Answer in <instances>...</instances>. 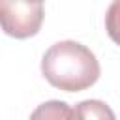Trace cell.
Wrapping results in <instances>:
<instances>
[{
  "label": "cell",
  "instance_id": "1",
  "mask_svg": "<svg viewBox=\"0 0 120 120\" xmlns=\"http://www.w3.org/2000/svg\"><path fill=\"white\" fill-rule=\"evenodd\" d=\"M99 62L82 43L64 39L51 45L41 58V75L58 90L81 92L99 79Z\"/></svg>",
  "mask_w": 120,
  "mask_h": 120
},
{
  "label": "cell",
  "instance_id": "2",
  "mask_svg": "<svg viewBox=\"0 0 120 120\" xmlns=\"http://www.w3.org/2000/svg\"><path fill=\"white\" fill-rule=\"evenodd\" d=\"M45 9L38 0H0V28L15 39H26L39 32Z\"/></svg>",
  "mask_w": 120,
  "mask_h": 120
},
{
  "label": "cell",
  "instance_id": "3",
  "mask_svg": "<svg viewBox=\"0 0 120 120\" xmlns=\"http://www.w3.org/2000/svg\"><path fill=\"white\" fill-rule=\"evenodd\" d=\"M71 120H116V116L105 101L84 99L71 109Z\"/></svg>",
  "mask_w": 120,
  "mask_h": 120
},
{
  "label": "cell",
  "instance_id": "4",
  "mask_svg": "<svg viewBox=\"0 0 120 120\" xmlns=\"http://www.w3.org/2000/svg\"><path fill=\"white\" fill-rule=\"evenodd\" d=\"M30 120H71V107L66 101L51 99L38 105L32 111Z\"/></svg>",
  "mask_w": 120,
  "mask_h": 120
},
{
  "label": "cell",
  "instance_id": "5",
  "mask_svg": "<svg viewBox=\"0 0 120 120\" xmlns=\"http://www.w3.org/2000/svg\"><path fill=\"white\" fill-rule=\"evenodd\" d=\"M38 2H41V0H38Z\"/></svg>",
  "mask_w": 120,
  "mask_h": 120
}]
</instances>
